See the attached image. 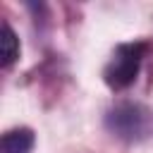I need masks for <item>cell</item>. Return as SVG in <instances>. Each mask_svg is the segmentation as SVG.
I'll return each instance as SVG.
<instances>
[{"mask_svg": "<svg viewBox=\"0 0 153 153\" xmlns=\"http://www.w3.org/2000/svg\"><path fill=\"white\" fill-rule=\"evenodd\" d=\"M19 57V38L14 33V29L2 22V36H0V62L2 67H10L14 60Z\"/></svg>", "mask_w": 153, "mask_h": 153, "instance_id": "cell-4", "label": "cell"}, {"mask_svg": "<svg viewBox=\"0 0 153 153\" xmlns=\"http://www.w3.org/2000/svg\"><path fill=\"white\" fill-rule=\"evenodd\" d=\"M33 143H36V136L29 127H14L2 134L0 153H31Z\"/></svg>", "mask_w": 153, "mask_h": 153, "instance_id": "cell-3", "label": "cell"}, {"mask_svg": "<svg viewBox=\"0 0 153 153\" xmlns=\"http://www.w3.org/2000/svg\"><path fill=\"white\" fill-rule=\"evenodd\" d=\"M105 127L112 136L122 141H141L148 134V112L139 103L122 100L108 110Z\"/></svg>", "mask_w": 153, "mask_h": 153, "instance_id": "cell-2", "label": "cell"}, {"mask_svg": "<svg viewBox=\"0 0 153 153\" xmlns=\"http://www.w3.org/2000/svg\"><path fill=\"white\" fill-rule=\"evenodd\" d=\"M151 43L148 41H129L115 45L105 69H103V81L112 91H124L136 81V74L141 69L143 57L148 55Z\"/></svg>", "mask_w": 153, "mask_h": 153, "instance_id": "cell-1", "label": "cell"}]
</instances>
